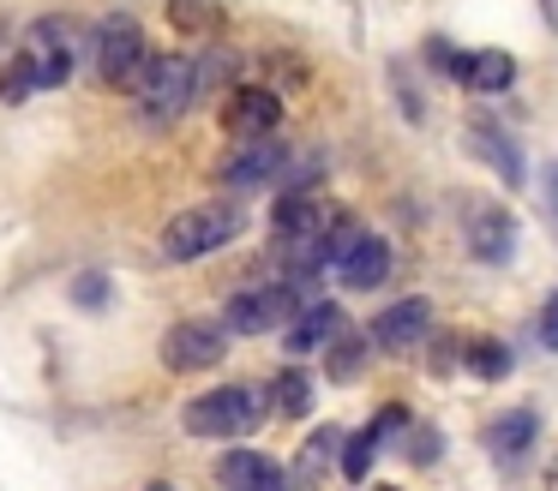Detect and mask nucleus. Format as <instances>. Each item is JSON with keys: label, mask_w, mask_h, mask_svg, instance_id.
I'll return each mask as SVG.
<instances>
[{"label": "nucleus", "mask_w": 558, "mask_h": 491, "mask_svg": "<svg viewBox=\"0 0 558 491\" xmlns=\"http://www.w3.org/2000/svg\"><path fill=\"white\" fill-rule=\"evenodd\" d=\"M277 120H282V96L270 84H234V96L222 102V132L234 144L277 138Z\"/></svg>", "instance_id": "obj_8"}, {"label": "nucleus", "mask_w": 558, "mask_h": 491, "mask_svg": "<svg viewBox=\"0 0 558 491\" xmlns=\"http://www.w3.org/2000/svg\"><path fill=\"white\" fill-rule=\"evenodd\" d=\"M270 174H282V144L277 138L241 144V156L222 162V180H229V186H265Z\"/></svg>", "instance_id": "obj_16"}, {"label": "nucleus", "mask_w": 558, "mask_h": 491, "mask_svg": "<svg viewBox=\"0 0 558 491\" xmlns=\"http://www.w3.org/2000/svg\"><path fill=\"white\" fill-rule=\"evenodd\" d=\"M402 455L426 467V462L438 455V431H433V426H409V431H402Z\"/></svg>", "instance_id": "obj_25"}, {"label": "nucleus", "mask_w": 558, "mask_h": 491, "mask_svg": "<svg viewBox=\"0 0 558 491\" xmlns=\"http://www.w3.org/2000/svg\"><path fill=\"white\" fill-rule=\"evenodd\" d=\"M241 228H246L241 204H193V210H174V222L162 228V258H174V263L205 258V251L229 246Z\"/></svg>", "instance_id": "obj_2"}, {"label": "nucleus", "mask_w": 558, "mask_h": 491, "mask_svg": "<svg viewBox=\"0 0 558 491\" xmlns=\"http://www.w3.org/2000/svg\"><path fill=\"white\" fill-rule=\"evenodd\" d=\"M373 491H397V486H373Z\"/></svg>", "instance_id": "obj_30"}, {"label": "nucleus", "mask_w": 558, "mask_h": 491, "mask_svg": "<svg viewBox=\"0 0 558 491\" xmlns=\"http://www.w3.org/2000/svg\"><path fill=\"white\" fill-rule=\"evenodd\" d=\"M133 96H138V108H145V120H157V126L181 120L186 108H193V96H198V60H186V54H150V66L138 72Z\"/></svg>", "instance_id": "obj_3"}, {"label": "nucleus", "mask_w": 558, "mask_h": 491, "mask_svg": "<svg viewBox=\"0 0 558 491\" xmlns=\"http://www.w3.org/2000/svg\"><path fill=\"white\" fill-rule=\"evenodd\" d=\"M25 60H31V78H37V90L66 84V78H73V66H78V24H66V19L31 24Z\"/></svg>", "instance_id": "obj_7"}, {"label": "nucleus", "mask_w": 558, "mask_h": 491, "mask_svg": "<svg viewBox=\"0 0 558 491\" xmlns=\"http://www.w3.org/2000/svg\"><path fill=\"white\" fill-rule=\"evenodd\" d=\"M450 78L493 96V90H510V84H517V60H510L505 48H462V54H450Z\"/></svg>", "instance_id": "obj_11"}, {"label": "nucleus", "mask_w": 558, "mask_h": 491, "mask_svg": "<svg viewBox=\"0 0 558 491\" xmlns=\"http://www.w3.org/2000/svg\"><path fill=\"white\" fill-rule=\"evenodd\" d=\"M397 426H409V414H402V407H385V414H378L373 426H361L349 443H342V474H349L354 486H361V479H366V467H373L378 438H385V431H397Z\"/></svg>", "instance_id": "obj_15"}, {"label": "nucleus", "mask_w": 558, "mask_h": 491, "mask_svg": "<svg viewBox=\"0 0 558 491\" xmlns=\"http://www.w3.org/2000/svg\"><path fill=\"white\" fill-rule=\"evenodd\" d=\"M366 342H373V335H337V342H330L325 347V371H330V378H337V383H354V378H361V366H366Z\"/></svg>", "instance_id": "obj_21"}, {"label": "nucleus", "mask_w": 558, "mask_h": 491, "mask_svg": "<svg viewBox=\"0 0 558 491\" xmlns=\"http://www.w3.org/2000/svg\"><path fill=\"white\" fill-rule=\"evenodd\" d=\"M169 24L181 36H205V30H217V24H222V7H217V0H169Z\"/></svg>", "instance_id": "obj_22"}, {"label": "nucleus", "mask_w": 558, "mask_h": 491, "mask_svg": "<svg viewBox=\"0 0 558 491\" xmlns=\"http://www.w3.org/2000/svg\"><path fill=\"white\" fill-rule=\"evenodd\" d=\"M73 299H78L85 311H102V306H109V275H102V270H85V275L73 282Z\"/></svg>", "instance_id": "obj_24"}, {"label": "nucleus", "mask_w": 558, "mask_h": 491, "mask_svg": "<svg viewBox=\"0 0 558 491\" xmlns=\"http://www.w3.org/2000/svg\"><path fill=\"white\" fill-rule=\"evenodd\" d=\"M366 335H373V347H385V354H414V347L433 335V306H426L421 294H414V299H397V306L378 311Z\"/></svg>", "instance_id": "obj_10"}, {"label": "nucleus", "mask_w": 558, "mask_h": 491, "mask_svg": "<svg viewBox=\"0 0 558 491\" xmlns=\"http://www.w3.org/2000/svg\"><path fill=\"white\" fill-rule=\"evenodd\" d=\"M145 66H150L145 24H138L133 12H109V19L97 24V72H102V84H114V90H133Z\"/></svg>", "instance_id": "obj_5"}, {"label": "nucleus", "mask_w": 558, "mask_h": 491, "mask_svg": "<svg viewBox=\"0 0 558 491\" xmlns=\"http://www.w3.org/2000/svg\"><path fill=\"white\" fill-rule=\"evenodd\" d=\"M31 90H37L31 60H13V66H7V78H0V96H7V102H19V96H31Z\"/></svg>", "instance_id": "obj_26"}, {"label": "nucleus", "mask_w": 558, "mask_h": 491, "mask_svg": "<svg viewBox=\"0 0 558 491\" xmlns=\"http://www.w3.org/2000/svg\"><path fill=\"white\" fill-rule=\"evenodd\" d=\"M462 366L474 371V378H486V383H498V378H510V366H517V354H510L498 335H474L469 342V354H462Z\"/></svg>", "instance_id": "obj_19"}, {"label": "nucleus", "mask_w": 558, "mask_h": 491, "mask_svg": "<svg viewBox=\"0 0 558 491\" xmlns=\"http://www.w3.org/2000/svg\"><path fill=\"white\" fill-rule=\"evenodd\" d=\"M306 306H313V282L306 275H282L270 287H241L222 306V323H229V335H265V330H289Z\"/></svg>", "instance_id": "obj_1"}, {"label": "nucleus", "mask_w": 558, "mask_h": 491, "mask_svg": "<svg viewBox=\"0 0 558 491\" xmlns=\"http://www.w3.org/2000/svg\"><path fill=\"white\" fill-rule=\"evenodd\" d=\"M529 443H534V414H529V407H517V414H505V419L486 426V450H493L498 467H517Z\"/></svg>", "instance_id": "obj_18"}, {"label": "nucleus", "mask_w": 558, "mask_h": 491, "mask_svg": "<svg viewBox=\"0 0 558 491\" xmlns=\"http://www.w3.org/2000/svg\"><path fill=\"white\" fill-rule=\"evenodd\" d=\"M457 222H462V240H469V251L481 263H510V251H517V216H510L505 204L469 192V198L457 204Z\"/></svg>", "instance_id": "obj_6"}, {"label": "nucleus", "mask_w": 558, "mask_h": 491, "mask_svg": "<svg viewBox=\"0 0 558 491\" xmlns=\"http://www.w3.org/2000/svg\"><path fill=\"white\" fill-rule=\"evenodd\" d=\"M258 419H265V402L241 383H222V390H205L186 402V431L193 438H246Z\"/></svg>", "instance_id": "obj_4"}, {"label": "nucleus", "mask_w": 558, "mask_h": 491, "mask_svg": "<svg viewBox=\"0 0 558 491\" xmlns=\"http://www.w3.org/2000/svg\"><path fill=\"white\" fill-rule=\"evenodd\" d=\"M229 347V323H210V318H181L169 335H162V366L169 371H205L222 359Z\"/></svg>", "instance_id": "obj_9"}, {"label": "nucleus", "mask_w": 558, "mask_h": 491, "mask_svg": "<svg viewBox=\"0 0 558 491\" xmlns=\"http://www.w3.org/2000/svg\"><path fill=\"white\" fill-rule=\"evenodd\" d=\"M217 479L229 491H289L282 486V467L270 462V455H258V450H229L217 462Z\"/></svg>", "instance_id": "obj_13"}, {"label": "nucleus", "mask_w": 558, "mask_h": 491, "mask_svg": "<svg viewBox=\"0 0 558 491\" xmlns=\"http://www.w3.org/2000/svg\"><path fill=\"white\" fill-rule=\"evenodd\" d=\"M337 443H342V431H337V426H318L313 438H306V450H301V467H306V474H318V467H325L330 455H337Z\"/></svg>", "instance_id": "obj_23"}, {"label": "nucleus", "mask_w": 558, "mask_h": 491, "mask_svg": "<svg viewBox=\"0 0 558 491\" xmlns=\"http://www.w3.org/2000/svg\"><path fill=\"white\" fill-rule=\"evenodd\" d=\"M546 491H558V462H553V467H546Z\"/></svg>", "instance_id": "obj_28"}, {"label": "nucleus", "mask_w": 558, "mask_h": 491, "mask_svg": "<svg viewBox=\"0 0 558 491\" xmlns=\"http://www.w3.org/2000/svg\"><path fill=\"white\" fill-rule=\"evenodd\" d=\"M145 491H169V486H145Z\"/></svg>", "instance_id": "obj_29"}, {"label": "nucleus", "mask_w": 558, "mask_h": 491, "mask_svg": "<svg viewBox=\"0 0 558 491\" xmlns=\"http://www.w3.org/2000/svg\"><path fill=\"white\" fill-rule=\"evenodd\" d=\"M337 275H342V287H354V294H366V287H378L390 275V246L378 234H361V246L349 251V258L337 263Z\"/></svg>", "instance_id": "obj_14"}, {"label": "nucleus", "mask_w": 558, "mask_h": 491, "mask_svg": "<svg viewBox=\"0 0 558 491\" xmlns=\"http://www.w3.org/2000/svg\"><path fill=\"white\" fill-rule=\"evenodd\" d=\"M270 402H277V414H289V419H301L306 407H313V378H306L301 366H289V371H277L270 378Z\"/></svg>", "instance_id": "obj_20"}, {"label": "nucleus", "mask_w": 558, "mask_h": 491, "mask_svg": "<svg viewBox=\"0 0 558 491\" xmlns=\"http://www.w3.org/2000/svg\"><path fill=\"white\" fill-rule=\"evenodd\" d=\"M469 144H474V156H486V162H493V174H498V180H510V186H522V180H529V168H522V150L493 126V120H474Z\"/></svg>", "instance_id": "obj_17"}, {"label": "nucleus", "mask_w": 558, "mask_h": 491, "mask_svg": "<svg viewBox=\"0 0 558 491\" xmlns=\"http://www.w3.org/2000/svg\"><path fill=\"white\" fill-rule=\"evenodd\" d=\"M342 335V311L330 306V299H313V306L301 311V318L289 323V335H282V347L289 354H325L330 342Z\"/></svg>", "instance_id": "obj_12"}, {"label": "nucleus", "mask_w": 558, "mask_h": 491, "mask_svg": "<svg viewBox=\"0 0 558 491\" xmlns=\"http://www.w3.org/2000/svg\"><path fill=\"white\" fill-rule=\"evenodd\" d=\"M541 342H546V347H553V354H558V294L546 299V311H541Z\"/></svg>", "instance_id": "obj_27"}]
</instances>
